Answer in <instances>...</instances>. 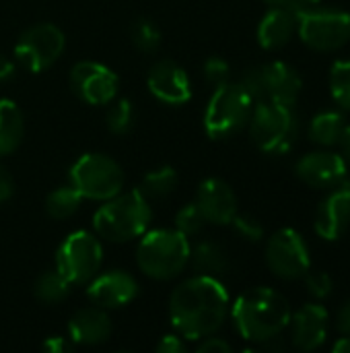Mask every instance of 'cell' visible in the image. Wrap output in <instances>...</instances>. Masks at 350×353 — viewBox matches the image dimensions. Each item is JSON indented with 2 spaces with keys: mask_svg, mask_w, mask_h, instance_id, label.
Returning a JSON list of instances; mask_svg holds the SVG:
<instances>
[{
  "mask_svg": "<svg viewBox=\"0 0 350 353\" xmlns=\"http://www.w3.org/2000/svg\"><path fill=\"white\" fill-rule=\"evenodd\" d=\"M330 93L340 108L350 110V60H336L332 64Z\"/></svg>",
  "mask_w": 350,
  "mask_h": 353,
  "instance_id": "obj_29",
  "label": "cell"
},
{
  "mask_svg": "<svg viewBox=\"0 0 350 353\" xmlns=\"http://www.w3.org/2000/svg\"><path fill=\"white\" fill-rule=\"evenodd\" d=\"M338 145H340V151H342V157L344 161L350 163V126H344L340 139H338Z\"/></svg>",
  "mask_w": 350,
  "mask_h": 353,
  "instance_id": "obj_42",
  "label": "cell"
},
{
  "mask_svg": "<svg viewBox=\"0 0 350 353\" xmlns=\"http://www.w3.org/2000/svg\"><path fill=\"white\" fill-rule=\"evenodd\" d=\"M336 329L342 335H350V300L338 310V314H336Z\"/></svg>",
  "mask_w": 350,
  "mask_h": 353,
  "instance_id": "obj_40",
  "label": "cell"
},
{
  "mask_svg": "<svg viewBox=\"0 0 350 353\" xmlns=\"http://www.w3.org/2000/svg\"><path fill=\"white\" fill-rule=\"evenodd\" d=\"M87 296L91 304L103 310H116L130 304L138 296V283L126 271H109L103 275H95L89 281Z\"/></svg>",
  "mask_w": 350,
  "mask_h": 353,
  "instance_id": "obj_16",
  "label": "cell"
},
{
  "mask_svg": "<svg viewBox=\"0 0 350 353\" xmlns=\"http://www.w3.org/2000/svg\"><path fill=\"white\" fill-rule=\"evenodd\" d=\"M204 217L200 213V209L196 207V203H188L186 207H182L175 215V230L179 234H184L186 238H192V236H198L204 228Z\"/></svg>",
  "mask_w": 350,
  "mask_h": 353,
  "instance_id": "obj_31",
  "label": "cell"
},
{
  "mask_svg": "<svg viewBox=\"0 0 350 353\" xmlns=\"http://www.w3.org/2000/svg\"><path fill=\"white\" fill-rule=\"evenodd\" d=\"M229 306V294L217 277L196 275L173 290L169 319L177 335L196 341L223 327Z\"/></svg>",
  "mask_w": 350,
  "mask_h": 353,
  "instance_id": "obj_1",
  "label": "cell"
},
{
  "mask_svg": "<svg viewBox=\"0 0 350 353\" xmlns=\"http://www.w3.org/2000/svg\"><path fill=\"white\" fill-rule=\"evenodd\" d=\"M190 248L188 238L177 230L144 232V238L136 248V263L146 277L169 281L188 267Z\"/></svg>",
  "mask_w": 350,
  "mask_h": 353,
  "instance_id": "obj_4",
  "label": "cell"
},
{
  "mask_svg": "<svg viewBox=\"0 0 350 353\" xmlns=\"http://www.w3.org/2000/svg\"><path fill=\"white\" fill-rule=\"evenodd\" d=\"M295 174L311 188H334L347 178V161L338 153L316 151L297 161Z\"/></svg>",
  "mask_w": 350,
  "mask_h": 353,
  "instance_id": "obj_17",
  "label": "cell"
},
{
  "mask_svg": "<svg viewBox=\"0 0 350 353\" xmlns=\"http://www.w3.org/2000/svg\"><path fill=\"white\" fill-rule=\"evenodd\" d=\"M350 225V182H340L320 203L316 213V234L326 242H336Z\"/></svg>",
  "mask_w": 350,
  "mask_h": 353,
  "instance_id": "obj_14",
  "label": "cell"
},
{
  "mask_svg": "<svg viewBox=\"0 0 350 353\" xmlns=\"http://www.w3.org/2000/svg\"><path fill=\"white\" fill-rule=\"evenodd\" d=\"M196 207L200 209L206 223L229 225L237 215V196L233 188L219 178L204 180L196 190Z\"/></svg>",
  "mask_w": 350,
  "mask_h": 353,
  "instance_id": "obj_15",
  "label": "cell"
},
{
  "mask_svg": "<svg viewBox=\"0 0 350 353\" xmlns=\"http://www.w3.org/2000/svg\"><path fill=\"white\" fill-rule=\"evenodd\" d=\"M237 83L243 87V91L252 97L254 103L266 101V83H264V70H262V66L260 68H248Z\"/></svg>",
  "mask_w": 350,
  "mask_h": 353,
  "instance_id": "obj_32",
  "label": "cell"
},
{
  "mask_svg": "<svg viewBox=\"0 0 350 353\" xmlns=\"http://www.w3.org/2000/svg\"><path fill=\"white\" fill-rule=\"evenodd\" d=\"M70 184L89 201H107L122 192L124 172L116 159L103 153H85L70 168Z\"/></svg>",
  "mask_w": 350,
  "mask_h": 353,
  "instance_id": "obj_8",
  "label": "cell"
},
{
  "mask_svg": "<svg viewBox=\"0 0 350 353\" xmlns=\"http://www.w3.org/2000/svg\"><path fill=\"white\" fill-rule=\"evenodd\" d=\"M297 29L295 14L287 8H270L258 25V43L264 50H281L289 43Z\"/></svg>",
  "mask_w": 350,
  "mask_h": 353,
  "instance_id": "obj_21",
  "label": "cell"
},
{
  "mask_svg": "<svg viewBox=\"0 0 350 353\" xmlns=\"http://www.w3.org/2000/svg\"><path fill=\"white\" fill-rule=\"evenodd\" d=\"M262 70H264V83H266V101L293 108L303 87L299 72L285 62H270L262 66Z\"/></svg>",
  "mask_w": 350,
  "mask_h": 353,
  "instance_id": "obj_19",
  "label": "cell"
},
{
  "mask_svg": "<svg viewBox=\"0 0 350 353\" xmlns=\"http://www.w3.org/2000/svg\"><path fill=\"white\" fill-rule=\"evenodd\" d=\"M344 126V116L340 112H320L309 124V139L322 147L338 145Z\"/></svg>",
  "mask_w": 350,
  "mask_h": 353,
  "instance_id": "obj_24",
  "label": "cell"
},
{
  "mask_svg": "<svg viewBox=\"0 0 350 353\" xmlns=\"http://www.w3.org/2000/svg\"><path fill=\"white\" fill-rule=\"evenodd\" d=\"M231 316L237 333L252 343H266L278 339L291 323V306L283 294L270 288H252L243 292Z\"/></svg>",
  "mask_w": 350,
  "mask_h": 353,
  "instance_id": "obj_2",
  "label": "cell"
},
{
  "mask_svg": "<svg viewBox=\"0 0 350 353\" xmlns=\"http://www.w3.org/2000/svg\"><path fill=\"white\" fill-rule=\"evenodd\" d=\"M270 8H281V6H289L291 0H264Z\"/></svg>",
  "mask_w": 350,
  "mask_h": 353,
  "instance_id": "obj_45",
  "label": "cell"
},
{
  "mask_svg": "<svg viewBox=\"0 0 350 353\" xmlns=\"http://www.w3.org/2000/svg\"><path fill=\"white\" fill-rule=\"evenodd\" d=\"M111 321L99 306L78 310L68 323V337L76 345H99L111 335Z\"/></svg>",
  "mask_w": 350,
  "mask_h": 353,
  "instance_id": "obj_20",
  "label": "cell"
},
{
  "mask_svg": "<svg viewBox=\"0 0 350 353\" xmlns=\"http://www.w3.org/2000/svg\"><path fill=\"white\" fill-rule=\"evenodd\" d=\"M157 352L159 353H184L186 352V343H184L182 335H165V337H161V341L157 343Z\"/></svg>",
  "mask_w": 350,
  "mask_h": 353,
  "instance_id": "obj_36",
  "label": "cell"
},
{
  "mask_svg": "<svg viewBox=\"0 0 350 353\" xmlns=\"http://www.w3.org/2000/svg\"><path fill=\"white\" fill-rule=\"evenodd\" d=\"M190 263L198 271V275L206 277H221L229 269L227 252L215 244V242H200L194 248H190Z\"/></svg>",
  "mask_w": 350,
  "mask_h": 353,
  "instance_id": "obj_23",
  "label": "cell"
},
{
  "mask_svg": "<svg viewBox=\"0 0 350 353\" xmlns=\"http://www.w3.org/2000/svg\"><path fill=\"white\" fill-rule=\"evenodd\" d=\"M322 0H291V4L287 6L293 14H297L301 8H307V6H316V4H320Z\"/></svg>",
  "mask_w": 350,
  "mask_h": 353,
  "instance_id": "obj_43",
  "label": "cell"
},
{
  "mask_svg": "<svg viewBox=\"0 0 350 353\" xmlns=\"http://www.w3.org/2000/svg\"><path fill=\"white\" fill-rule=\"evenodd\" d=\"M297 33L301 41L318 52H334L350 39V14L332 6H307L297 14Z\"/></svg>",
  "mask_w": 350,
  "mask_h": 353,
  "instance_id": "obj_7",
  "label": "cell"
},
{
  "mask_svg": "<svg viewBox=\"0 0 350 353\" xmlns=\"http://www.w3.org/2000/svg\"><path fill=\"white\" fill-rule=\"evenodd\" d=\"M248 124L254 145L268 155L287 153L293 147L299 130L293 108L274 101L256 103Z\"/></svg>",
  "mask_w": 350,
  "mask_h": 353,
  "instance_id": "obj_5",
  "label": "cell"
},
{
  "mask_svg": "<svg viewBox=\"0 0 350 353\" xmlns=\"http://www.w3.org/2000/svg\"><path fill=\"white\" fill-rule=\"evenodd\" d=\"M305 288L314 298L322 300V298H328L332 294L334 283L326 271H307L305 273Z\"/></svg>",
  "mask_w": 350,
  "mask_h": 353,
  "instance_id": "obj_33",
  "label": "cell"
},
{
  "mask_svg": "<svg viewBox=\"0 0 350 353\" xmlns=\"http://www.w3.org/2000/svg\"><path fill=\"white\" fill-rule=\"evenodd\" d=\"M293 345L301 352H314L328 337V310L320 304H305L291 314Z\"/></svg>",
  "mask_w": 350,
  "mask_h": 353,
  "instance_id": "obj_18",
  "label": "cell"
},
{
  "mask_svg": "<svg viewBox=\"0 0 350 353\" xmlns=\"http://www.w3.org/2000/svg\"><path fill=\"white\" fill-rule=\"evenodd\" d=\"M70 87L78 99L91 105L111 103L118 95L120 81L111 68L101 62L80 60L70 70Z\"/></svg>",
  "mask_w": 350,
  "mask_h": 353,
  "instance_id": "obj_12",
  "label": "cell"
},
{
  "mask_svg": "<svg viewBox=\"0 0 350 353\" xmlns=\"http://www.w3.org/2000/svg\"><path fill=\"white\" fill-rule=\"evenodd\" d=\"M177 182H179L177 172L169 165H163V168L146 172L138 190L146 201H159V199L169 196L177 188Z\"/></svg>",
  "mask_w": 350,
  "mask_h": 353,
  "instance_id": "obj_25",
  "label": "cell"
},
{
  "mask_svg": "<svg viewBox=\"0 0 350 353\" xmlns=\"http://www.w3.org/2000/svg\"><path fill=\"white\" fill-rule=\"evenodd\" d=\"M103 248L97 236L89 232H72L66 236L56 254V269L70 285L89 283L101 269Z\"/></svg>",
  "mask_w": 350,
  "mask_h": 353,
  "instance_id": "obj_9",
  "label": "cell"
},
{
  "mask_svg": "<svg viewBox=\"0 0 350 353\" xmlns=\"http://www.w3.org/2000/svg\"><path fill=\"white\" fill-rule=\"evenodd\" d=\"M231 352V345L221 339V337H204V341L198 345V353H229Z\"/></svg>",
  "mask_w": 350,
  "mask_h": 353,
  "instance_id": "obj_37",
  "label": "cell"
},
{
  "mask_svg": "<svg viewBox=\"0 0 350 353\" xmlns=\"http://www.w3.org/2000/svg\"><path fill=\"white\" fill-rule=\"evenodd\" d=\"M149 91L167 105H184L192 97V83L188 72L173 60H159L146 74Z\"/></svg>",
  "mask_w": 350,
  "mask_h": 353,
  "instance_id": "obj_13",
  "label": "cell"
},
{
  "mask_svg": "<svg viewBox=\"0 0 350 353\" xmlns=\"http://www.w3.org/2000/svg\"><path fill=\"white\" fill-rule=\"evenodd\" d=\"M107 128L113 134H128L136 124V108L130 99H111L105 116Z\"/></svg>",
  "mask_w": 350,
  "mask_h": 353,
  "instance_id": "obj_28",
  "label": "cell"
},
{
  "mask_svg": "<svg viewBox=\"0 0 350 353\" xmlns=\"http://www.w3.org/2000/svg\"><path fill=\"white\" fill-rule=\"evenodd\" d=\"M130 37H132V43L140 52H146V54L157 52L159 46H161V31L151 19H136L132 23Z\"/></svg>",
  "mask_w": 350,
  "mask_h": 353,
  "instance_id": "obj_30",
  "label": "cell"
},
{
  "mask_svg": "<svg viewBox=\"0 0 350 353\" xmlns=\"http://www.w3.org/2000/svg\"><path fill=\"white\" fill-rule=\"evenodd\" d=\"M334 353H350V335H344L342 339H338L332 347Z\"/></svg>",
  "mask_w": 350,
  "mask_h": 353,
  "instance_id": "obj_44",
  "label": "cell"
},
{
  "mask_svg": "<svg viewBox=\"0 0 350 353\" xmlns=\"http://www.w3.org/2000/svg\"><path fill=\"white\" fill-rule=\"evenodd\" d=\"M231 223H233L235 232H237L243 240H248V242H260V240L264 238V228H262V223H260L258 219L250 217V215H235Z\"/></svg>",
  "mask_w": 350,
  "mask_h": 353,
  "instance_id": "obj_34",
  "label": "cell"
},
{
  "mask_svg": "<svg viewBox=\"0 0 350 353\" xmlns=\"http://www.w3.org/2000/svg\"><path fill=\"white\" fill-rule=\"evenodd\" d=\"M266 263H268L270 271L285 281L301 279L311 269L309 248H307L303 236L291 228L278 230L268 240Z\"/></svg>",
  "mask_w": 350,
  "mask_h": 353,
  "instance_id": "obj_11",
  "label": "cell"
},
{
  "mask_svg": "<svg viewBox=\"0 0 350 353\" xmlns=\"http://www.w3.org/2000/svg\"><path fill=\"white\" fill-rule=\"evenodd\" d=\"M14 192V180L10 172L0 163V203H6Z\"/></svg>",
  "mask_w": 350,
  "mask_h": 353,
  "instance_id": "obj_39",
  "label": "cell"
},
{
  "mask_svg": "<svg viewBox=\"0 0 350 353\" xmlns=\"http://www.w3.org/2000/svg\"><path fill=\"white\" fill-rule=\"evenodd\" d=\"M70 288H72V285L68 283V279H66L58 269H54V271L41 273V275L35 279L33 292H35V298H37L39 302L54 306V304H60V302H64V300L68 298Z\"/></svg>",
  "mask_w": 350,
  "mask_h": 353,
  "instance_id": "obj_27",
  "label": "cell"
},
{
  "mask_svg": "<svg viewBox=\"0 0 350 353\" xmlns=\"http://www.w3.org/2000/svg\"><path fill=\"white\" fill-rule=\"evenodd\" d=\"M25 134L21 108L12 99H0V157L19 149Z\"/></svg>",
  "mask_w": 350,
  "mask_h": 353,
  "instance_id": "obj_22",
  "label": "cell"
},
{
  "mask_svg": "<svg viewBox=\"0 0 350 353\" xmlns=\"http://www.w3.org/2000/svg\"><path fill=\"white\" fill-rule=\"evenodd\" d=\"M64 46L66 37L60 27L52 23H39L19 35L14 43V56L29 72H41L62 56Z\"/></svg>",
  "mask_w": 350,
  "mask_h": 353,
  "instance_id": "obj_10",
  "label": "cell"
},
{
  "mask_svg": "<svg viewBox=\"0 0 350 353\" xmlns=\"http://www.w3.org/2000/svg\"><path fill=\"white\" fill-rule=\"evenodd\" d=\"M252 97L239 83H223L215 89L204 112V130L212 141H223L237 134L252 116Z\"/></svg>",
  "mask_w": 350,
  "mask_h": 353,
  "instance_id": "obj_6",
  "label": "cell"
},
{
  "mask_svg": "<svg viewBox=\"0 0 350 353\" xmlns=\"http://www.w3.org/2000/svg\"><path fill=\"white\" fill-rule=\"evenodd\" d=\"M12 74H14V64H12V60H8L6 56L0 54V83H2V81H8Z\"/></svg>",
  "mask_w": 350,
  "mask_h": 353,
  "instance_id": "obj_41",
  "label": "cell"
},
{
  "mask_svg": "<svg viewBox=\"0 0 350 353\" xmlns=\"http://www.w3.org/2000/svg\"><path fill=\"white\" fill-rule=\"evenodd\" d=\"M80 201H83V196L72 184L58 186L56 190H52L45 196V213H47V217H52L56 221L68 219L78 211Z\"/></svg>",
  "mask_w": 350,
  "mask_h": 353,
  "instance_id": "obj_26",
  "label": "cell"
},
{
  "mask_svg": "<svg viewBox=\"0 0 350 353\" xmlns=\"http://www.w3.org/2000/svg\"><path fill=\"white\" fill-rule=\"evenodd\" d=\"M43 350L47 353H68L72 350V341L66 339V337L54 335V337H47L43 341Z\"/></svg>",
  "mask_w": 350,
  "mask_h": 353,
  "instance_id": "obj_38",
  "label": "cell"
},
{
  "mask_svg": "<svg viewBox=\"0 0 350 353\" xmlns=\"http://www.w3.org/2000/svg\"><path fill=\"white\" fill-rule=\"evenodd\" d=\"M151 219V205L136 188L103 201V205L93 215V230L99 238L107 242L124 244L144 236Z\"/></svg>",
  "mask_w": 350,
  "mask_h": 353,
  "instance_id": "obj_3",
  "label": "cell"
},
{
  "mask_svg": "<svg viewBox=\"0 0 350 353\" xmlns=\"http://www.w3.org/2000/svg\"><path fill=\"white\" fill-rule=\"evenodd\" d=\"M204 70V79L212 85V87H219L223 83L229 81V64L227 60H223L221 56H212L204 62L202 66Z\"/></svg>",
  "mask_w": 350,
  "mask_h": 353,
  "instance_id": "obj_35",
  "label": "cell"
}]
</instances>
